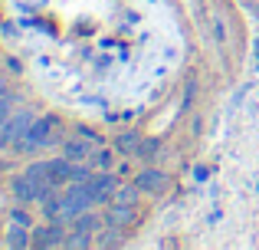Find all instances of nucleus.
I'll use <instances>...</instances> for the list:
<instances>
[{
  "instance_id": "nucleus-3",
  "label": "nucleus",
  "mask_w": 259,
  "mask_h": 250,
  "mask_svg": "<svg viewBox=\"0 0 259 250\" xmlns=\"http://www.w3.org/2000/svg\"><path fill=\"white\" fill-rule=\"evenodd\" d=\"M85 185H89V191H92L95 204H108V198H115V191H118V178H115L112 171H95Z\"/></svg>"
},
{
  "instance_id": "nucleus-5",
  "label": "nucleus",
  "mask_w": 259,
  "mask_h": 250,
  "mask_svg": "<svg viewBox=\"0 0 259 250\" xmlns=\"http://www.w3.org/2000/svg\"><path fill=\"white\" fill-rule=\"evenodd\" d=\"M102 218H105L108 227H121V231H125V227H132L135 221H138V211H135V204H121V201H115V204L105 207Z\"/></svg>"
},
{
  "instance_id": "nucleus-9",
  "label": "nucleus",
  "mask_w": 259,
  "mask_h": 250,
  "mask_svg": "<svg viewBox=\"0 0 259 250\" xmlns=\"http://www.w3.org/2000/svg\"><path fill=\"white\" fill-rule=\"evenodd\" d=\"M138 145H141V135L135 132V128H128V132H121L118 138H115V152L125 155V158H135V155H138Z\"/></svg>"
},
{
  "instance_id": "nucleus-2",
  "label": "nucleus",
  "mask_w": 259,
  "mask_h": 250,
  "mask_svg": "<svg viewBox=\"0 0 259 250\" xmlns=\"http://www.w3.org/2000/svg\"><path fill=\"white\" fill-rule=\"evenodd\" d=\"M92 207H95V198L89 191V185L85 181H72L63 191V214H59V221H76L79 214L92 211Z\"/></svg>"
},
{
  "instance_id": "nucleus-8",
  "label": "nucleus",
  "mask_w": 259,
  "mask_h": 250,
  "mask_svg": "<svg viewBox=\"0 0 259 250\" xmlns=\"http://www.w3.org/2000/svg\"><path fill=\"white\" fill-rule=\"evenodd\" d=\"M7 247H13V250H23V247H33V231L30 227H23V224H17L13 221L10 227H7Z\"/></svg>"
},
{
  "instance_id": "nucleus-1",
  "label": "nucleus",
  "mask_w": 259,
  "mask_h": 250,
  "mask_svg": "<svg viewBox=\"0 0 259 250\" xmlns=\"http://www.w3.org/2000/svg\"><path fill=\"white\" fill-rule=\"evenodd\" d=\"M56 125H59L56 116H39V119H33V125L26 128L20 138H13V148H17V152H26V155L39 152V148H46V145L53 141Z\"/></svg>"
},
{
  "instance_id": "nucleus-16",
  "label": "nucleus",
  "mask_w": 259,
  "mask_h": 250,
  "mask_svg": "<svg viewBox=\"0 0 259 250\" xmlns=\"http://www.w3.org/2000/svg\"><path fill=\"white\" fill-rule=\"evenodd\" d=\"M125 244V240H121V227H108L105 234H102V237H95V247H121Z\"/></svg>"
},
{
  "instance_id": "nucleus-14",
  "label": "nucleus",
  "mask_w": 259,
  "mask_h": 250,
  "mask_svg": "<svg viewBox=\"0 0 259 250\" xmlns=\"http://www.w3.org/2000/svg\"><path fill=\"white\" fill-rule=\"evenodd\" d=\"M158 155H161V138H141L138 155H135V158H141V161H154Z\"/></svg>"
},
{
  "instance_id": "nucleus-10",
  "label": "nucleus",
  "mask_w": 259,
  "mask_h": 250,
  "mask_svg": "<svg viewBox=\"0 0 259 250\" xmlns=\"http://www.w3.org/2000/svg\"><path fill=\"white\" fill-rule=\"evenodd\" d=\"M30 125H33V112H17V116H10V119L4 122V128L13 135V138H20V135H23Z\"/></svg>"
},
{
  "instance_id": "nucleus-21",
  "label": "nucleus",
  "mask_w": 259,
  "mask_h": 250,
  "mask_svg": "<svg viewBox=\"0 0 259 250\" xmlns=\"http://www.w3.org/2000/svg\"><path fill=\"white\" fill-rule=\"evenodd\" d=\"M10 145H13V135L4 128V132H0V152H4V148H10Z\"/></svg>"
},
{
  "instance_id": "nucleus-7",
  "label": "nucleus",
  "mask_w": 259,
  "mask_h": 250,
  "mask_svg": "<svg viewBox=\"0 0 259 250\" xmlns=\"http://www.w3.org/2000/svg\"><path fill=\"white\" fill-rule=\"evenodd\" d=\"M92 152H95V141L85 138V135L69 138V141L63 145V155H66V158H72V161H89V158H92Z\"/></svg>"
},
{
  "instance_id": "nucleus-19",
  "label": "nucleus",
  "mask_w": 259,
  "mask_h": 250,
  "mask_svg": "<svg viewBox=\"0 0 259 250\" xmlns=\"http://www.w3.org/2000/svg\"><path fill=\"white\" fill-rule=\"evenodd\" d=\"M194 99H197V79L190 76L187 83H184V102H187V105H194Z\"/></svg>"
},
{
  "instance_id": "nucleus-11",
  "label": "nucleus",
  "mask_w": 259,
  "mask_h": 250,
  "mask_svg": "<svg viewBox=\"0 0 259 250\" xmlns=\"http://www.w3.org/2000/svg\"><path fill=\"white\" fill-rule=\"evenodd\" d=\"M72 224H76V231H82V234H99V231H102V224H105V218H99V214L85 211V214H79Z\"/></svg>"
},
{
  "instance_id": "nucleus-17",
  "label": "nucleus",
  "mask_w": 259,
  "mask_h": 250,
  "mask_svg": "<svg viewBox=\"0 0 259 250\" xmlns=\"http://www.w3.org/2000/svg\"><path fill=\"white\" fill-rule=\"evenodd\" d=\"M95 240H92V234H82V231H72V237H66V244L63 247H69V250H85V247H92Z\"/></svg>"
},
{
  "instance_id": "nucleus-22",
  "label": "nucleus",
  "mask_w": 259,
  "mask_h": 250,
  "mask_svg": "<svg viewBox=\"0 0 259 250\" xmlns=\"http://www.w3.org/2000/svg\"><path fill=\"white\" fill-rule=\"evenodd\" d=\"M7 89V79H4V73H0V92H4Z\"/></svg>"
},
{
  "instance_id": "nucleus-4",
  "label": "nucleus",
  "mask_w": 259,
  "mask_h": 250,
  "mask_svg": "<svg viewBox=\"0 0 259 250\" xmlns=\"http://www.w3.org/2000/svg\"><path fill=\"white\" fill-rule=\"evenodd\" d=\"M135 181H138V188L145 194H164L167 185H171V178H167L161 168H145V171L135 174Z\"/></svg>"
},
{
  "instance_id": "nucleus-18",
  "label": "nucleus",
  "mask_w": 259,
  "mask_h": 250,
  "mask_svg": "<svg viewBox=\"0 0 259 250\" xmlns=\"http://www.w3.org/2000/svg\"><path fill=\"white\" fill-rule=\"evenodd\" d=\"M13 102H17V96H13V92H7V89L0 92V125L13 116Z\"/></svg>"
},
{
  "instance_id": "nucleus-6",
  "label": "nucleus",
  "mask_w": 259,
  "mask_h": 250,
  "mask_svg": "<svg viewBox=\"0 0 259 250\" xmlns=\"http://www.w3.org/2000/svg\"><path fill=\"white\" fill-rule=\"evenodd\" d=\"M66 244V231L59 224H43V227H36L33 231V247H39V250H50V247H63Z\"/></svg>"
},
{
  "instance_id": "nucleus-13",
  "label": "nucleus",
  "mask_w": 259,
  "mask_h": 250,
  "mask_svg": "<svg viewBox=\"0 0 259 250\" xmlns=\"http://www.w3.org/2000/svg\"><path fill=\"white\" fill-rule=\"evenodd\" d=\"M141 194H145V191L138 188V181H125V185H118V191H115V201L138 207V198H141Z\"/></svg>"
},
{
  "instance_id": "nucleus-12",
  "label": "nucleus",
  "mask_w": 259,
  "mask_h": 250,
  "mask_svg": "<svg viewBox=\"0 0 259 250\" xmlns=\"http://www.w3.org/2000/svg\"><path fill=\"white\" fill-rule=\"evenodd\" d=\"M39 204H43L39 211H43V218H46V221H56L59 214H63V194L50 191V194H46L43 201H39Z\"/></svg>"
},
{
  "instance_id": "nucleus-15",
  "label": "nucleus",
  "mask_w": 259,
  "mask_h": 250,
  "mask_svg": "<svg viewBox=\"0 0 259 250\" xmlns=\"http://www.w3.org/2000/svg\"><path fill=\"white\" fill-rule=\"evenodd\" d=\"M89 161H92V168H95V171H112V165H115V155L108 152V148H95V152H92V158H89Z\"/></svg>"
},
{
  "instance_id": "nucleus-20",
  "label": "nucleus",
  "mask_w": 259,
  "mask_h": 250,
  "mask_svg": "<svg viewBox=\"0 0 259 250\" xmlns=\"http://www.w3.org/2000/svg\"><path fill=\"white\" fill-rule=\"evenodd\" d=\"M10 221H17V224H23V227H33L30 214H26L23 207H13V211H10Z\"/></svg>"
}]
</instances>
